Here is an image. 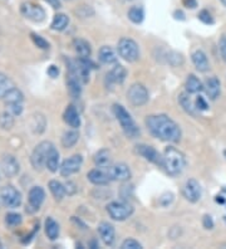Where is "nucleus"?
<instances>
[{
    "mask_svg": "<svg viewBox=\"0 0 226 249\" xmlns=\"http://www.w3.org/2000/svg\"><path fill=\"white\" fill-rule=\"evenodd\" d=\"M151 135L165 142H178L181 140V128L174 120L167 115H150L145 121Z\"/></svg>",
    "mask_w": 226,
    "mask_h": 249,
    "instance_id": "nucleus-1",
    "label": "nucleus"
},
{
    "mask_svg": "<svg viewBox=\"0 0 226 249\" xmlns=\"http://www.w3.org/2000/svg\"><path fill=\"white\" fill-rule=\"evenodd\" d=\"M162 167L170 177H177L186 167V158H185L184 152L174 147V146L166 147L162 154Z\"/></svg>",
    "mask_w": 226,
    "mask_h": 249,
    "instance_id": "nucleus-2",
    "label": "nucleus"
},
{
    "mask_svg": "<svg viewBox=\"0 0 226 249\" xmlns=\"http://www.w3.org/2000/svg\"><path fill=\"white\" fill-rule=\"evenodd\" d=\"M113 113H115L116 119L120 122L121 127L123 130L124 135L130 139H136L139 135V128L136 124L135 120L132 119V116L130 112L124 108L122 105H113Z\"/></svg>",
    "mask_w": 226,
    "mask_h": 249,
    "instance_id": "nucleus-3",
    "label": "nucleus"
},
{
    "mask_svg": "<svg viewBox=\"0 0 226 249\" xmlns=\"http://www.w3.org/2000/svg\"><path fill=\"white\" fill-rule=\"evenodd\" d=\"M118 54L122 59H124L128 63H133L139 58V44L131 38H122L118 42L117 46Z\"/></svg>",
    "mask_w": 226,
    "mask_h": 249,
    "instance_id": "nucleus-4",
    "label": "nucleus"
},
{
    "mask_svg": "<svg viewBox=\"0 0 226 249\" xmlns=\"http://www.w3.org/2000/svg\"><path fill=\"white\" fill-rule=\"evenodd\" d=\"M135 209L126 201H112L107 205V213L116 222H124L133 214Z\"/></svg>",
    "mask_w": 226,
    "mask_h": 249,
    "instance_id": "nucleus-5",
    "label": "nucleus"
},
{
    "mask_svg": "<svg viewBox=\"0 0 226 249\" xmlns=\"http://www.w3.org/2000/svg\"><path fill=\"white\" fill-rule=\"evenodd\" d=\"M53 146L54 145L51 141H42L34 147L33 152L30 155V162L35 170H42V167L45 166V161H47L49 151Z\"/></svg>",
    "mask_w": 226,
    "mask_h": 249,
    "instance_id": "nucleus-6",
    "label": "nucleus"
},
{
    "mask_svg": "<svg viewBox=\"0 0 226 249\" xmlns=\"http://www.w3.org/2000/svg\"><path fill=\"white\" fill-rule=\"evenodd\" d=\"M127 100L132 106L141 107L147 104L150 100V94L145 86L141 83H133L127 91Z\"/></svg>",
    "mask_w": 226,
    "mask_h": 249,
    "instance_id": "nucleus-7",
    "label": "nucleus"
},
{
    "mask_svg": "<svg viewBox=\"0 0 226 249\" xmlns=\"http://www.w3.org/2000/svg\"><path fill=\"white\" fill-rule=\"evenodd\" d=\"M0 200L8 209H15L20 207L23 197H21L20 192L17 190L14 186L6 185L0 190Z\"/></svg>",
    "mask_w": 226,
    "mask_h": 249,
    "instance_id": "nucleus-8",
    "label": "nucleus"
},
{
    "mask_svg": "<svg viewBox=\"0 0 226 249\" xmlns=\"http://www.w3.org/2000/svg\"><path fill=\"white\" fill-rule=\"evenodd\" d=\"M82 165H83V158L79 154H75L62 162L59 167V174L63 178H70L81 170Z\"/></svg>",
    "mask_w": 226,
    "mask_h": 249,
    "instance_id": "nucleus-9",
    "label": "nucleus"
},
{
    "mask_svg": "<svg viewBox=\"0 0 226 249\" xmlns=\"http://www.w3.org/2000/svg\"><path fill=\"white\" fill-rule=\"evenodd\" d=\"M108 178L111 181H128L132 177L130 166L123 162H118V164L111 165L105 169Z\"/></svg>",
    "mask_w": 226,
    "mask_h": 249,
    "instance_id": "nucleus-10",
    "label": "nucleus"
},
{
    "mask_svg": "<svg viewBox=\"0 0 226 249\" xmlns=\"http://www.w3.org/2000/svg\"><path fill=\"white\" fill-rule=\"evenodd\" d=\"M0 169H1L5 177L14 178L19 174L20 165H19L18 159L15 158L14 155L5 154V155H3L1 160H0Z\"/></svg>",
    "mask_w": 226,
    "mask_h": 249,
    "instance_id": "nucleus-11",
    "label": "nucleus"
},
{
    "mask_svg": "<svg viewBox=\"0 0 226 249\" xmlns=\"http://www.w3.org/2000/svg\"><path fill=\"white\" fill-rule=\"evenodd\" d=\"M182 195L186 199L187 201L190 203H197V201L201 199L202 190L201 185L199 184V181L195 179H189L185 182L184 188H182Z\"/></svg>",
    "mask_w": 226,
    "mask_h": 249,
    "instance_id": "nucleus-12",
    "label": "nucleus"
},
{
    "mask_svg": "<svg viewBox=\"0 0 226 249\" xmlns=\"http://www.w3.org/2000/svg\"><path fill=\"white\" fill-rule=\"evenodd\" d=\"M20 12L25 18L35 23H40L45 19V10L40 5H36L34 3H23Z\"/></svg>",
    "mask_w": 226,
    "mask_h": 249,
    "instance_id": "nucleus-13",
    "label": "nucleus"
},
{
    "mask_svg": "<svg viewBox=\"0 0 226 249\" xmlns=\"http://www.w3.org/2000/svg\"><path fill=\"white\" fill-rule=\"evenodd\" d=\"M136 152L141 155L142 158H145L146 160L152 162L155 165H160L162 166L163 164V158L160 152L155 149L154 146L145 145V143H141V145L136 146Z\"/></svg>",
    "mask_w": 226,
    "mask_h": 249,
    "instance_id": "nucleus-14",
    "label": "nucleus"
},
{
    "mask_svg": "<svg viewBox=\"0 0 226 249\" xmlns=\"http://www.w3.org/2000/svg\"><path fill=\"white\" fill-rule=\"evenodd\" d=\"M45 200V192L42 186H33L28 193V203L29 208H33L34 212L39 210Z\"/></svg>",
    "mask_w": 226,
    "mask_h": 249,
    "instance_id": "nucleus-15",
    "label": "nucleus"
},
{
    "mask_svg": "<svg viewBox=\"0 0 226 249\" xmlns=\"http://www.w3.org/2000/svg\"><path fill=\"white\" fill-rule=\"evenodd\" d=\"M98 233H100V237L102 239L103 243L105 246H112L115 243L116 239V231L115 227L107 222H102L98 225Z\"/></svg>",
    "mask_w": 226,
    "mask_h": 249,
    "instance_id": "nucleus-16",
    "label": "nucleus"
},
{
    "mask_svg": "<svg viewBox=\"0 0 226 249\" xmlns=\"http://www.w3.org/2000/svg\"><path fill=\"white\" fill-rule=\"evenodd\" d=\"M191 61H192L193 66L199 72L205 73L210 70V62H209L208 55L201 49H197L191 54Z\"/></svg>",
    "mask_w": 226,
    "mask_h": 249,
    "instance_id": "nucleus-17",
    "label": "nucleus"
},
{
    "mask_svg": "<svg viewBox=\"0 0 226 249\" xmlns=\"http://www.w3.org/2000/svg\"><path fill=\"white\" fill-rule=\"evenodd\" d=\"M126 68H124L123 66H121V64H116L115 67L107 73L105 81H108L109 85H121V83H123V81L126 79Z\"/></svg>",
    "mask_w": 226,
    "mask_h": 249,
    "instance_id": "nucleus-18",
    "label": "nucleus"
},
{
    "mask_svg": "<svg viewBox=\"0 0 226 249\" xmlns=\"http://www.w3.org/2000/svg\"><path fill=\"white\" fill-rule=\"evenodd\" d=\"M87 178L92 184L97 186H102V185H107L111 180L108 178V174L105 171V169H93V170H90L89 173L87 174Z\"/></svg>",
    "mask_w": 226,
    "mask_h": 249,
    "instance_id": "nucleus-19",
    "label": "nucleus"
},
{
    "mask_svg": "<svg viewBox=\"0 0 226 249\" xmlns=\"http://www.w3.org/2000/svg\"><path fill=\"white\" fill-rule=\"evenodd\" d=\"M63 119L66 124L72 128H79V126H81V116L73 105H70L67 107L63 113Z\"/></svg>",
    "mask_w": 226,
    "mask_h": 249,
    "instance_id": "nucleus-20",
    "label": "nucleus"
},
{
    "mask_svg": "<svg viewBox=\"0 0 226 249\" xmlns=\"http://www.w3.org/2000/svg\"><path fill=\"white\" fill-rule=\"evenodd\" d=\"M205 89H206V93H208V96L210 100H212V101L217 100V97H219L221 93L220 79L215 76L210 77V78H209L205 83Z\"/></svg>",
    "mask_w": 226,
    "mask_h": 249,
    "instance_id": "nucleus-21",
    "label": "nucleus"
},
{
    "mask_svg": "<svg viewBox=\"0 0 226 249\" xmlns=\"http://www.w3.org/2000/svg\"><path fill=\"white\" fill-rule=\"evenodd\" d=\"M178 104H180V106L182 107L185 112L189 113V115L193 116V117L197 115L199 109L196 108L195 104L191 101L189 92H182V93H180V96H178Z\"/></svg>",
    "mask_w": 226,
    "mask_h": 249,
    "instance_id": "nucleus-22",
    "label": "nucleus"
},
{
    "mask_svg": "<svg viewBox=\"0 0 226 249\" xmlns=\"http://www.w3.org/2000/svg\"><path fill=\"white\" fill-rule=\"evenodd\" d=\"M98 59H100L103 64H113L117 62L118 55L112 47L103 46L101 47L100 52H98Z\"/></svg>",
    "mask_w": 226,
    "mask_h": 249,
    "instance_id": "nucleus-23",
    "label": "nucleus"
},
{
    "mask_svg": "<svg viewBox=\"0 0 226 249\" xmlns=\"http://www.w3.org/2000/svg\"><path fill=\"white\" fill-rule=\"evenodd\" d=\"M94 164L97 167H101V169H107L108 166H111L112 162V155L111 151L108 149H101L100 151L96 152V155L93 158Z\"/></svg>",
    "mask_w": 226,
    "mask_h": 249,
    "instance_id": "nucleus-24",
    "label": "nucleus"
},
{
    "mask_svg": "<svg viewBox=\"0 0 226 249\" xmlns=\"http://www.w3.org/2000/svg\"><path fill=\"white\" fill-rule=\"evenodd\" d=\"M73 48H74L75 53L79 55V58H89L90 54H92L90 44L86 39H82V38H75L73 40Z\"/></svg>",
    "mask_w": 226,
    "mask_h": 249,
    "instance_id": "nucleus-25",
    "label": "nucleus"
},
{
    "mask_svg": "<svg viewBox=\"0 0 226 249\" xmlns=\"http://www.w3.org/2000/svg\"><path fill=\"white\" fill-rule=\"evenodd\" d=\"M185 89H186V92H189L190 94H195L201 92L205 87L195 74H189L186 78V82H185Z\"/></svg>",
    "mask_w": 226,
    "mask_h": 249,
    "instance_id": "nucleus-26",
    "label": "nucleus"
},
{
    "mask_svg": "<svg viewBox=\"0 0 226 249\" xmlns=\"http://www.w3.org/2000/svg\"><path fill=\"white\" fill-rule=\"evenodd\" d=\"M59 160L60 155L58 150L55 149V146H53L48 154V158H47V161H45V166L48 169L51 173H57L58 169H59Z\"/></svg>",
    "mask_w": 226,
    "mask_h": 249,
    "instance_id": "nucleus-27",
    "label": "nucleus"
},
{
    "mask_svg": "<svg viewBox=\"0 0 226 249\" xmlns=\"http://www.w3.org/2000/svg\"><path fill=\"white\" fill-rule=\"evenodd\" d=\"M44 228L45 234H47L49 240H55L59 237V224L52 216H48V218L45 219Z\"/></svg>",
    "mask_w": 226,
    "mask_h": 249,
    "instance_id": "nucleus-28",
    "label": "nucleus"
},
{
    "mask_svg": "<svg viewBox=\"0 0 226 249\" xmlns=\"http://www.w3.org/2000/svg\"><path fill=\"white\" fill-rule=\"evenodd\" d=\"M79 140V132L77 131V128H73V130L66 131L63 135H62V146L64 149H70L75 143L78 142Z\"/></svg>",
    "mask_w": 226,
    "mask_h": 249,
    "instance_id": "nucleus-29",
    "label": "nucleus"
},
{
    "mask_svg": "<svg viewBox=\"0 0 226 249\" xmlns=\"http://www.w3.org/2000/svg\"><path fill=\"white\" fill-rule=\"evenodd\" d=\"M82 85L81 79L77 78L74 76H68L67 79V87H68V92L73 98H79L82 93Z\"/></svg>",
    "mask_w": 226,
    "mask_h": 249,
    "instance_id": "nucleus-30",
    "label": "nucleus"
},
{
    "mask_svg": "<svg viewBox=\"0 0 226 249\" xmlns=\"http://www.w3.org/2000/svg\"><path fill=\"white\" fill-rule=\"evenodd\" d=\"M5 105H12V104H23L24 101V94L20 89H18L17 87H13L10 91L6 92V94L3 97Z\"/></svg>",
    "mask_w": 226,
    "mask_h": 249,
    "instance_id": "nucleus-31",
    "label": "nucleus"
},
{
    "mask_svg": "<svg viewBox=\"0 0 226 249\" xmlns=\"http://www.w3.org/2000/svg\"><path fill=\"white\" fill-rule=\"evenodd\" d=\"M68 24H70V18H68V16H66L63 13H58V14L54 16V18H53L51 28L55 32H62L68 27Z\"/></svg>",
    "mask_w": 226,
    "mask_h": 249,
    "instance_id": "nucleus-32",
    "label": "nucleus"
},
{
    "mask_svg": "<svg viewBox=\"0 0 226 249\" xmlns=\"http://www.w3.org/2000/svg\"><path fill=\"white\" fill-rule=\"evenodd\" d=\"M49 190H51L52 195L54 197L55 200L60 201L66 195V188H64V184H62L58 180H51L48 184Z\"/></svg>",
    "mask_w": 226,
    "mask_h": 249,
    "instance_id": "nucleus-33",
    "label": "nucleus"
},
{
    "mask_svg": "<svg viewBox=\"0 0 226 249\" xmlns=\"http://www.w3.org/2000/svg\"><path fill=\"white\" fill-rule=\"evenodd\" d=\"M127 17L130 19L132 23L135 24H141L143 19H145V10L142 6L139 5H133L128 9V13H127Z\"/></svg>",
    "mask_w": 226,
    "mask_h": 249,
    "instance_id": "nucleus-34",
    "label": "nucleus"
},
{
    "mask_svg": "<svg viewBox=\"0 0 226 249\" xmlns=\"http://www.w3.org/2000/svg\"><path fill=\"white\" fill-rule=\"evenodd\" d=\"M15 87L12 79L9 77L0 72V100H3V97L6 94V92Z\"/></svg>",
    "mask_w": 226,
    "mask_h": 249,
    "instance_id": "nucleus-35",
    "label": "nucleus"
},
{
    "mask_svg": "<svg viewBox=\"0 0 226 249\" xmlns=\"http://www.w3.org/2000/svg\"><path fill=\"white\" fill-rule=\"evenodd\" d=\"M166 59H167V63H169L170 66H172V67H181L185 62L184 55L178 52H175V51L167 53Z\"/></svg>",
    "mask_w": 226,
    "mask_h": 249,
    "instance_id": "nucleus-36",
    "label": "nucleus"
},
{
    "mask_svg": "<svg viewBox=\"0 0 226 249\" xmlns=\"http://www.w3.org/2000/svg\"><path fill=\"white\" fill-rule=\"evenodd\" d=\"M13 126H14V116L9 111L0 113V127L3 130H12Z\"/></svg>",
    "mask_w": 226,
    "mask_h": 249,
    "instance_id": "nucleus-37",
    "label": "nucleus"
},
{
    "mask_svg": "<svg viewBox=\"0 0 226 249\" xmlns=\"http://www.w3.org/2000/svg\"><path fill=\"white\" fill-rule=\"evenodd\" d=\"M21 222H23V218L18 213H8L5 215V224L10 228L18 227V225L21 224Z\"/></svg>",
    "mask_w": 226,
    "mask_h": 249,
    "instance_id": "nucleus-38",
    "label": "nucleus"
},
{
    "mask_svg": "<svg viewBox=\"0 0 226 249\" xmlns=\"http://www.w3.org/2000/svg\"><path fill=\"white\" fill-rule=\"evenodd\" d=\"M30 38H32L33 43H34V44H35L36 47H38V48H40V49H49L48 40H45L42 36H39V34L32 33V34H30Z\"/></svg>",
    "mask_w": 226,
    "mask_h": 249,
    "instance_id": "nucleus-39",
    "label": "nucleus"
},
{
    "mask_svg": "<svg viewBox=\"0 0 226 249\" xmlns=\"http://www.w3.org/2000/svg\"><path fill=\"white\" fill-rule=\"evenodd\" d=\"M44 116L43 115H36L33 117V124H32V128H33V131L35 132V134H42L43 131L45 130V126H47V124H39L40 120L43 119Z\"/></svg>",
    "mask_w": 226,
    "mask_h": 249,
    "instance_id": "nucleus-40",
    "label": "nucleus"
},
{
    "mask_svg": "<svg viewBox=\"0 0 226 249\" xmlns=\"http://www.w3.org/2000/svg\"><path fill=\"white\" fill-rule=\"evenodd\" d=\"M197 18H199L200 20H201L202 23H204V24H206V25H212L215 23L214 18H212V16H211V13L209 12V10H206V9H202L201 12L199 13Z\"/></svg>",
    "mask_w": 226,
    "mask_h": 249,
    "instance_id": "nucleus-41",
    "label": "nucleus"
},
{
    "mask_svg": "<svg viewBox=\"0 0 226 249\" xmlns=\"http://www.w3.org/2000/svg\"><path fill=\"white\" fill-rule=\"evenodd\" d=\"M121 248L122 249H141L142 246L141 243H139L137 240L133 239V238H127L122 242L121 244Z\"/></svg>",
    "mask_w": 226,
    "mask_h": 249,
    "instance_id": "nucleus-42",
    "label": "nucleus"
},
{
    "mask_svg": "<svg viewBox=\"0 0 226 249\" xmlns=\"http://www.w3.org/2000/svg\"><path fill=\"white\" fill-rule=\"evenodd\" d=\"M75 13H77V14H78L79 17H82V18H87V17L93 16V14H94L93 9H92V8H90L89 5H82V6H79L78 9L75 10Z\"/></svg>",
    "mask_w": 226,
    "mask_h": 249,
    "instance_id": "nucleus-43",
    "label": "nucleus"
},
{
    "mask_svg": "<svg viewBox=\"0 0 226 249\" xmlns=\"http://www.w3.org/2000/svg\"><path fill=\"white\" fill-rule=\"evenodd\" d=\"M6 111H9L13 116H20L21 113H23V105L21 104L6 105Z\"/></svg>",
    "mask_w": 226,
    "mask_h": 249,
    "instance_id": "nucleus-44",
    "label": "nucleus"
},
{
    "mask_svg": "<svg viewBox=\"0 0 226 249\" xmlns=\"http://www.w3.org/2000/svg\"><path fill=\"white\" fill-rule=\"evenodd\" d=\"M219 52H220L223 61L226 63V34H223L219 40Z\"/></svg>",
    "mask_w": 226,
    "mask_h": 249,
    "instance_id": "nucleus-45",
    "label": "nucleus"
},
{
    "mask_svg": "<svg viewBox=\"0 0 226 249\" xmlns=\"http://www.w3.org/2000/svg\"><path fill=\"white\" fill-rule=\"evenodd\" d=\"M158 201H160L162 207H167V205H170L174 201V194L172 193H165V194L161 195Z\"/></svg>",
    "mask_w": 226,
    "mask_h": 249,
    "instance_id": "nucleus-46",
    "label": "nucleus"
},
{
    "mask_svg": "<svg viewBox=\"0 0 226 249\" xmlns=\"http://www.w3.org/2000/svg\"><path fill=\"white\" fill-rule=\"evenodd\" d=\"M64 188H66V194L68 195V196H72V195H74L75 193H77V185H75V182L70 181V180H68V181L64 182Z\"/></svg>",
    "mask_w": 226,
    "mask_h": 249,
    "instance_id": "nucleus-47",
    "label": "nucleus"
},
{
    "mask_svg": "<svg viewBox=\"0 0 226 249\" xmlns=\"http://www.w3.org/2000/svg\"><path fill=\"white\" fill-rule=\"evenodd\" d=\"M195 106H196V108L199 109V111H206V109L209 108L208 102H206V100L202 97V96H199V97L196 98Z\"/></svg>",
    "mask_w": 226,
    "mask_h": 249,
    "instance_id": "nucleus-48",
    "label": "nucleus"
},
{
    "mask_svg": "<svg viewBox=\"0 0 226 249\" xmlns=\"http://www.w3.org/2000/svg\"><path fill=\"white\" fill-rule=\"evenodd\" d=\"M202 224H204V228L206 229H212L214 228V220L210 215H205L202 219Z\"/></svg>",
    "mask_w": 226,
    "mask_h": 249,
    "instance_id": "nucleus-49",
    "label": "nucleus"
},
{
    "mask_svg": "<svg viewBox=\"0 0 226 249\" xmlns=\"http://www.w3.org/2000/svg\"><path fill=\"white\" fill-rule=\"evenodd\" d=\"M47 73H48V76L52 77V78H57L58 74H59V70H58L57 66L52 64V66H49V67H48V71H47Z\"/></svg>",
    "mask_w": 226,
    "mask_h": 249,
    "instance_id": "nucleus-50",
    "label": "nucleus"
},
{
    "mask_svg": "<svg viewBox=\"0 0 226 249\" xmlns=\"http://www.w3.org/2000/svg\"><path fill=\"white\" fill-rule=\"evenodd\" d=\"M184 6L189 8V9H195L197 6V0H181Z\"/></svg>",
    "mask_w": 226,
    "mask_h": 249,
    "instance_id": "nucleus-51",
    "label": "nucleus"
},
{
    "mask_svg": "<svg viewBox=\"0 0 226 249\" xmlns=\"http://www.w3.org/2000/svg\"><path fill=\"white\" fill-rule=\"evenodd\" d=\"M52 8H54V9H60L62 8V1L60 0H45Z\"/></svg>",
    "mask_w": 226,
    "mask_h": 249,
    "instance_id": "nucleus-52",
    "label": "nucleus"
},
{
    "mask_svg": "<svg viewBox=\"0 0 226 249\" xmlns=\"http://www.w3.org/2000/svg\"><path fill=\"white\" fill-rule=\"evenodd\" d=\"M174 18H175L176 20H185V13L181 9L175 10V12H174Z\"/></svg>",
    "mask_w": 226,
    "mask_h": 249,
    "instance_id": "nucleus-53",
    "label": "nucleus"
},
{
    "mask_svg": "<svg viewBox=\"0 0 226 249\" xmlns=\"http://www.w3.org/2000/svg\"><path fill=\"white\" fill-rule=\"evenodd\" d=\"M121 3H131V1H133V0H120Z\"/></svg>",
    "mask_w": 226,
    "mask_h": 249,
    "instance_id": "nucleus-54",
    "label": "nucleus"
},
{
    "mask_svg": "<svg viewBox=\"0 0 226 249\" xmlns=\"http://www.w3.org/2000/svg\"><path fill=\"white\" fill-rule=\"evenodd\" d=\"M220 3L223 4V5L225 6V8H226V0H220Z\"/></svg>",
    "mask_w": 226,
    "mask_h": 249,
    "instance_id": "nucleus-55",
    "label": "nucleus"
},
{
    "mask_svg": "<svg viewBox=\"0 0 226 249\" xmlns=\"http://www.w3.org/2000/svg\"><path fill=\"white\" fill-rule=\"evenodd\" d=\"M224 190H225V192H226V188H225V189H224Z\"/></svg>",
    "mask_w": 226,
    "mask_h": 249,
    "instance_id": "nucleus-56",
    "label": "nucleus"
}]
</instances>
